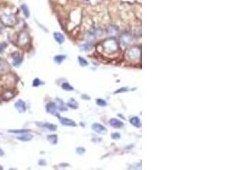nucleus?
Returning <instances> with one entry per match:
<instances>
[{"mask_svg": "<svg viewBox=\"0 0 227 170\" xmlns=\"http://www.w3.org/2000/svg\"><path fill=\"white\" fill-rule=\"evenodd\" d=\"M56 101H57V104H55V105H56L57 109H59L60 111H66L67 110L66 106H65L64 102L62 101H61L60 99H57Z\"/></svg>", "mask_w": 227, "mask_h": 170, "instance_id": "obj_15", "label": "nucleus"}, {"mask_svg": "<svg viewBox=\"0 0 227 170\" xmlns=\"http://www.w3.org/2000/svg\"><path fill=\"white\" fill-rule=\"evenodd\" d=\"M1 22L3 25L9 26V27H12L16 23V19L15 16L11 15H3L1 17Z\"/></svg>", "mask_w": 227, "mask_h": 170, "instance_id": "obj_3", "label": "nucleus"}, {"mask_svg": "<svg viewBox=\"0 0 227 170\" xmlns=\"http://www.w3.org/2000/svg\"><path fill=\"white\" fill-rule=\"evenodd\" d=\"M28 41H29L28 34L25 33V32H22L20 35V37H19V44L21 45V46L22 45H26L28 43Z\"/></svg>", "mask_w": 227, "mask_h": 170, "instance_id": "obj_6", "label": "nucleus"}, {"mask_svg": "<svg viewBox=\"0 0 227 170\" xmlns=\"http://www.w3.org/2000/svg\"><path fill=\"white\" fill-rule=\"evenodd\" d=\"M21 8L22 11H23L24 15H25L27 18H28L29 15H30V11H29V9H28L27 5H26V4H22V5L21 6Z\"/></svg>", "mask_w": 227, "mask_h": 170, "instance_id": "obj_17", "label": "nucleus"}, {"mask_svg": "<svg viewBox=\"0 0 227 170\" xmlns=\"http://www.w3.org/2000/svg\"><path fill=\"white\" fill-rule=\"evenodd\" d=\"M12 56H13V65L15 66V67L19 66L21 63V61H22V57L20 55V53L15 52V53H14L12 55Z\"/></svg>", "mask_w": 227, "mask_h": 170, "instance_id": "obj_8", "label": "nucleus"}, {"mask_svg": "<svg viewBox=\"0 0 227 170\" xmlns=\"http://www.w3.org/2000/svg\"><path fill=\"white\" fill-rule=\"evenodd\" d=\"M78 61H79V64H80L82 67H87V66H88V61H87L84 58L79 56V57H78Z\"/></svg>", "mask_w": 227, "mask_h": 170, "instance_id": "obj_23", "label": "nucleus"}, {"mask_svg": "<svg viewBox=\"0 0 227 170\" xmlns=\"http://www.w3.org/2000/svg\"><path fill=\"white\" fill-rule=\"evenodd\" d=\"M3 155H4V151H3V150L0 148V156H1V157H3Z\"/></svg>", "mask_w": 227, "mask_h": 170, "instance_id": "obj_29", "label": "nucleus"}, {"mask_svg": "<svg viewBox=\"0 0 227 170\" xmlns=\"http://www.w3.org/2000/svg\"><path fill=\"white\" fill-rule=\"evenodd\" d=\"M126 91H128V89H127V88H121V89H118V90L115 92V94H118V93H124V92H126Z\"/></svg>", "mask_w": 227, "mask_h": 170, "instance_id": "obj_27", "label": "nucleus"}, {"mask_svg": "<svg viewBox=\"0 0 227 170\" xmlns=\"http://www.w3.org/2000/svg\"><path fill=\"white\" fill-rule=\"evenodd\" d=\"M60 122H61V123L62 125H64V126H71V127H75V126H77V124H76L75 122H73L72 120H71V119H69V118H66V117H61V118L60 119Z\"/></svg>", "mask_w": 227, "mask_h": 170, "instance_id": "obj_10", "label": "nucleus"}, {"mask_svg": "<svg viewBox=\"0 0 227 170\" xmlns=\"http://www.w3.org/2000/svg\"><path fill=\"white\" fill-rule=\"evenodd\" d=\"M54 37H55V41H56L58 43H60V44L63 43L64 41H65V37H64V36H63L61 33H54Z\"/></svg>", "mask_w": 227, "mask_h": 170, "instance_id": "obj_14", "label": "nucleus"}, {"mask_svg": "<svg viewBox=\"0 0 227 170\" xmlns=\"http://www.w3.org/2000/svg\"><path fill=\"white\" fill-rule=\"evenodd\" d=\"M3 169V167H2V166H0V170H2Z\"/></svg>", "mask_w": 227, "mask_h": 170, "instance_id": "obj_31", "label": "nucleus"}, {"mask_svg": "<svg viewBox=\"0 0 227 170\" xmlns=\"http://www.w3.org/2000/svg\"><path fill=\"white\" fill-rule=\"evenodd\" d=\"M39 164H40V165H43H43H45V164H46V163H45V162H41V161H40V162H39Z\"/></svg>", "mask_w": 227, "mask_h": 170, "instance_id": "obj_30", "label": "nucleus"}, {"mask_svg": "<svg viewBox=\"0 0 227 170\" xmlns=\"http://www.w3.org/2000/svg\"><path fill=\"white\" fill-rule=\"evenodd\" d=\"M48 139L49 140V142L53 145H55L58 141V137L55 135H52L48 136Z\"/></svg>", "mask_w": 227, "mask_h": 170, "instance_id": "obj_21", "label": "nucleus"}, {"mask_svg": "<svg viewBox=\"0 0 227 170\" xmlns=\"http://www.w3.org/2000/svg\"><path fill=\"white\" fill-rule=\"evenodd\" d=\"M67 105H68L69 107L72 108V109H77V107H78V103L74 99L71 98V100H69L68 102H67Z\"/></svg>", "mask_w": 227, "mask_h": 170, "instance_id": "obj_16", "label": "nucleus"}, {"mask_svg": "<svg viewBox=\"0 0 227 170\" xmlns=\"http://www.w3.org/2000/svg\"><path fill=\"white\" fill-rule=\"evenodd\" d=\"M140 57V49L138 47H133L127 52V58L131 61H137Z\"/></svg>", "mask_w": 227, "mask_h": 170, "instance_id": "obj_1", "label": "nucleus"}, {"mask_svg": "<svg viewBox=\"0 0 227 170\" xmlns=\"http://www.w3.org/2000/svg\"><path fill=\"white\" fill-rule=\"evenodd\" d=\"M15 109H16L19 112H21V113H23V112H25V111H27V105H26V103L23 101L22 100H19V101H17L15 102Z\"/></svg>", "mask_w": 227, "mask_h": 170, "instance_id": "obj_4", "label": "nucleus"}, {"mask_svg": "<svg viewBox=\"0 0 227 170\" xmlns=\"http://www.w3.org/2000/svg\"><path fill=\"white\" fill-rule=\"evenodd\" d=\"M30 132V130L28 129H10L9 130V133H11V134H24V133H28Z\"/></svg>", "mask_w": 227, "mask_h": 170, "instance_id": "obj_18", "label": "nucleus"}, {"mask_svg": "<svg viewBox=\"0 0 227 170\" xmlns=\"http://www.w3.org/2000/svg\"><path fill=\"white\" fill-rule=\"evenodd\" d=\"M39 125H41L40 127H43V128H45L50 131H55L57 129V126L55 125V124H52V123H37Z\"/></svg>", "mask_w": 227, "mask_h": 170, "instance_id": "obj_11", "label": "nucleus"}, {"mask_svg": "<svg viewBox=\"0 0 227 170\" xmlns=\"http://www.w3.org/2000/svg\"><path fill=\"white\" fill-rule=\"evenodd\" d=\"M104 48L108 53H114L118 50V43L114 39H108L104 43Z\"/></svg>", "mask_w": 227, "mask_h": 170, "instance_id": "obj_2", "label": "nucleus"}, {"mask_svg": "<svg viewBox=\"0 0 227 170\" xmlns=\"http://www.w3.org/2000/svg\"><path fill=\"white\" fill-rule=\"evenodd\" d=\"M56 110H57V107H56V105L54 102H49V103L47 104V105H46V111L49 113H51V114H54V115L58 116V114L56 113Z\"/></svg>", "mask_w": 227, "mask_h": 170, "instance_id": "obj_7", "label": "nucleus"}, {"mask_svg": "<svg viewBox=\"0 0 227 170\" xmlns=\"http://www.w3.org/2000/svg\"><path fill=\"white\" fill-rule=\"evenodd\" d=\"M61 88L64 89V90H66V91H71V90H73V87L71 86V84H69L68 83H62L61 85Z\"/></svg>", "mask_w": 227, "mask_h": 170, "instance_id": "obj_22", "label": "nucleus"}, {"mask_svg": "<svg viewBox=\"0 0 227 170\" xmlns=\"http://www.w3.org/2000/svg\"><path fill=\"white\" fill-rule=\"evenodd\" d=\"M92 47H93L92 44H90V43H85V44H83L80 47V49L82 51H89L92 49Z\"/></svg>", "mask_w": 227, "mask_h": 170, "instance_id": "obj_19", "label": "nucleus"}, {"mask_svg": "<svg viewBox=\"0 0 227 170\" xmlns=\"http://www.w3.org/2000/svg\"><path fill=\"white\" fill-rule=\"evenodd\" d=\"M77 152L79 155H82V154H83V153L85 152V149L83 148V147H78V148L77 149Z\"/></svg>", "mask_w": 227, "mask_h": 170, "instance_id": "obj_26", "label": "nucleus"}, {"mask_svg": "<svg viewBox=\"0 0 227 170\" xmlns=\"http://www.w3.org/2000/svg\"><path fill=\"white\" fill-rule=\"evenodd\" d=\"M65 59V55H56V56H55L54 61H55V63H57V64H61Z\"/></svg>", "mask_w": 227, "mask_h": 170, "instance_id": "obj_20", "label": "nucleus"}, {"mask_svg": "<svg viewBox=\"0 0 227 170\" xmlns=\"http://www.w3.org/2000/svg\"><path fill=\"white\" fill-rule=\"evenodd\" d=\"M130 122L133 126H134L136 128H140L141 127V122H140V118L137 117H134L130 118Z\"/></svg>", "mask_w": 227, "mask_h": 170, "instance_id": "obj_13", "label": "nucleus"}, {"mask_svg": "<svg viewBox=\"0 0 227 170\" xmlns=\"http://www.w3.org/2000/svg\"><path fill=\"white\" fill-rule=\"evenodd\" d=\"M92 129L94 131H95L98 134H100V135H103V134H105L107 132V129L100 123H94L93 126H92Z\"/></svg>", "mask_w": 227, "mask_h": 170, "instance_id": "obj_5", "label": "nucleus"}, {"mask_svg": "<svg viewBox=\"0 0 227 170\" xmlns=\"http://www.w3.org/2000/svg\"><path fill=\"white\" fill-rule=\"evenodd\" d=\"M109 123H110L111 126H112V127L115 128V129H120V128H122L123 125H124L123 122H121L120 120L116 119V118H111V119L110 120Z\"/></svg>", "mask_w": 227, "mask_h": 170, "instance_id": "obj_9", "label": "nucleus"}, {"mask_svg": "<svg viewBox=\"0 0 227 170\" xmlns=\"http://www.w3.org/2000/svg\"><path fill=\"white\" fill-rule=\"evenodd\" d=\"M42 83H43L39 80V78H35L34 81H33V87H37V86H39V85L42 84Z\"/></svg>", "mask_w": 227, "mask_h": 170, "instance_id": "obj_24", "label": "nucleus"}, {"mask_svg": "<svg viewBox=\"0 0 227 170\" xmlns=\"http://www.w3.org/2000/svg\"><path fill=\"white\" fill-rule=\"evenodd\" d=\"M111 137H112L113 139H118L120 138V135H119L118 133H116V134H113V135H111Z\"/></svg>", "mask_w": 227, "mask_h": 170, "instance_id": "obj_28", "label": "nucleus"}, {"mask_svg": "<svg viewBox=\"0 0 227 170\" xmlns=\"http://www.w3.org/2000/svg\"><path fill=\"white\" fill-rule=\"evenodd\" d=\"M33 136L28 133H24V134H21V135L18 136L17 139L21 141H24V142H27V141H30L32 139H33Z\"/></svg>", "mask_w": 227, "mask_h": 170, "instance_id": "obj_12", "label": "nucleus"}, {"mask_svg": "<svg viewBox=\"0 0 227 170\" xmlns=\"http://www.w3.org/2000/svg\"><path fill=\"white\" fill-rule=\"evenodd\" d=\"M96 103H97L98 105H100V106H105V105H106V102L104 100H102V99H97V100H96Z\"/></svg>", "mask_w": 227, "mask_h": 170, "instance_id": "obj_25", "label": "nucleus"}]
</instances>
